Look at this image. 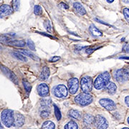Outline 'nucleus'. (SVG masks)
Masks as SVG:
<instances>
[{
	"label": "nucleus",
	"mask_w": 129,
	"mask_h": 129,
	"mask_svg": "<svg viewBox=\"0 0 129 129\" xmlns=\"http://www.w3.org/2000/svg\"><path fill=\"white\" fill-rule=\"evenodd\" d=\"M12 55L15 58H17V60H21V61H24V62H27V57H24L22 55H21L20 53H19V52H12Z\"/></svg>",
	"instance_id": "b1692460"
},
{
	"label": "nucleus",
	"mask_w": 129,
	"mask_h": 129,
	"mask_svg": "<svg viewBox=\"0 0 129 129\" xmlns=\"http://www.w3.org/2000/svg\"><path fill=\"white\" fill-rule=\"evenodd\" d=\"M111 79V75L108 72L103 73L99 75L95 79L94 82V88L97 90H101L103 88L107 86V85L109 83Z\"/></svg>",
	"instance_id": "f257e3e1"
},
{
	"label": "nucleus",
	"mask_w": 129,
	"mask_h": 129,
	"mask_svg": "<svg viewBox=\"0 0 129 129\" xmlns=\"http://www.w3.org/2000/svg\"><path fill=\"white\" fill-rule=\"evenodd\" d=\"M81 90L85 93H89L92 89V80L90 77L85 76L81 79Z\"/></svg>",
	"instance_id": "39448f33"
},
{
	"label": "nucleus",
	"mask_w": 129,
	"mask_h": 129,
	"mask_svg": "<svg viewBox=\"0 0 129 129\" xmlns=\"http://www.w3.org/2000/svg\"><path fill=\"white\" fill-rule=\"evenodd\" d=\"M61 5H62V7H64V9H68V8H69V7H68V5H66V4H64V3H63V2H62V3H61Z\"/></svg>",
	"instance_id": "58836bf2"
},
{
	"label": "nucleus",
	"mask_w": 129,
	"mask_h": 129,
	"mask_svg": "<svg viewBox=\"0 0 129 129\" xmlns=\"http://www.w3.org/2000/svg\"><path fill=\"white\" fill-rule=\"evenodd\" d=\"M68 88L70 94H75L78 90L79 88V80L76 78H73L70 79L68 81Z\"/></svg>",
	"instance_id": "1a4fd4ad"
},
{
	"label": "nucleus",
	"mask_w": 129,
	"mask_h": 129,
	"mask_svg": "<svg viewBox=\"0 0 129 129\" xmlns=\"http://www.w3.org/2000/svg\"><path fill=\"white\" fill-rule=\"evenodd\" d=\"M8 45L11 46L17 47H22L25 45V42L23 40H9Z\"/></svg>",
	"instance_id": "6ab92c4d"
},
{
	"label": "nucleus",
	"mask_w": 129,
	"mask_h": 129,
	"mask_svg": "<svg viewBox=\"0 0 129 129\" xmlns=\"http://www.w3.org/2000/svg\"><path fill=\"white\" fill-rule=\"evenodd\" d=\"M54 107H55V113L56 118L58 120H60L61 119V113H60V110L57 108V106H55V105H54Z\"/></svg>",
	"instance_id": "c756f323"
},
{
	"label": "nucleus",
	"mask_w": 129,
	"mask_h": 129,
	"mask_svg": "<svg viewBox=\"0 0 129 129\" xmlns=\"http://www.w3.org/2000/svg\"><path fill=\"white\" fill-rule=\"evenodd\" d=\"M1 119H2V123L7 128L11 127L12 125H14V112L12 110H9V109L4 110L1 113Z\"/></svg>",
	"instance_id": "f03ea898"
},
{
	"label": "nucleus",
	"mask_w": 129,
	"mask_h": 129,
	"mask_svg": "<svg viewBox=\"0 0 129 129\" xmlns=\"http://www.w3.org/2000/svg\"><path fill=\"white\" fill-rule=\"evenodd\" d=\"M125 4H129V0H122Z\"/></svg>",
	"instance_id": "ea45409f"
},
{
	"label": "nucleus",
	"mask_w": 129,
	"mask_h": 129,
	"mask_svg": "<svg viewBox=\"0 0 129 129\" xmlns=\"http://www.w3.org/2000/svg\"><path fill=\"white\" fill-rule=\"evenodd\" d=\"M50 70L47 67H44L42 68V70L41 73H40V80H45L49 78L50 76Z\"/></svg>",
	"instance_id": "f3484780"
},
{
	"label": "nucleus",
	"mask_w": 129,
	"mask_h": 129,
	"mask_svg": "<svg viewBox=\"0 0 129 129\" xmlns=\"http://www.w3.org/2000/svg\"><path fill=\"white\" fill-rule=\"evenodd\" d=\"M113 1H115V0H107V2H108V3H111V2H113Z\"/></svg>",
	"instance_id": "a19ab883"
},
{
	"label": "nucleus",
	"mask_w": 129,
	"mask_h": 129,
	"mask_svg": "<svg viewBox=\"0 0 129 129\" xmlns=\"http://www.w3.org/2000/svg\"><path fill=\"white\" fill-rule=\"evenodd\" d=\"M40 34H41V35H45V36H47V37H50V38H55L54 37H52V36H51V35H48V34H45V33H44V32H39Z\"/></svg>",
	"instance_id": "4c0bfd02"
},
{
	"label": "nucleus",
	"mask_w": 129,
	"mask_h": 129,
	"mask_svg": "<svg viewBox=\"0 0 129 129\" xmlns=\"http://www.w3.org/2000/svg\"><path fill=\"white\" fill-rule=\"evenodd\" d=\"M37 92L42 97H45L49 94V87L45 83H41L37 87Z\"/></svg>",
	"instance_id": "9b49d317"
},
{
	"label": "nucleus",
	"mask_w": 129,
	"mask_h": 129,
	"mask_svg": "<svg viewBox=\"0 0 129 129\" xmlns=\"http://www.w3.org/2000/svg\"><path fill=\"white\" fill-rule=\"evenodd\" d=\"M12 5L14 11H18L19 8V0H12Z\"/></svg>",
	"instance_id": "c85d7f7f"
},
{
	"label": "nucleus",
	"mask_w": 129,
	"mask_h": 129,
	"mask_svg": "<svg viewBox=\"0 0 129 129\" xmlns=\"http://www.w3.org/2000/svg\"><path fill=\"white\" fill-rule=\"evenodd\" d=\"M22 83H23V85L24 87L25 90L27 92H30V90H31V89H32V86H31V85L29 84V83L27 82V80H23Z\"/></svg>",
	"instance_id": "bb28decb"
},
{
	"label": "nucleus",
	"mask_w": 129,
	"mask_h": 129,
	"mask_svg": "<svg viewBox=\"0 0 129 129\" xmlns=\"http://www.w3.org/2000/svg\"><path fill=\"white\" fill-rule=\"evenodd\" d=\"M24 123V117L20 113H16L14 115V126L15 127H22Z\"/></svg>",
	"instance_id": "ddd939ff"
},
{
	"label": "nucleus",
	"mask_w": 129,
	"mask_h": 129,
	"mask_svg": "<svg viewBox=\"0 0 129 129\" xmlns=\"http://www.w3.org/2000/svg\"><path fill=\"white\" fill-rule=\"evenodd\" d=\"M89 29H90V32H91V34H92V35H94V36L99 37V36H101L102 35V32L101 31H99V29L97 27H95V26L93 25V24L90 25Z\"/></svg>",
	"instance_id": "4be33fe9"
},
{
	"label": "nucleus",
	"mask_w": 129,
	"mask_h": 129,
	"mask_svg": "<svg viewBox=\"0 0 129 129\" xmlns=\"http://www.w3.org/2000/svg\"><path fill=\"white\" fill-rule=\"evenodd\" d=\"M123 50H124V51L126 53L129 54V45H126L124 47Z\"/></svg>",
	"instance_id": "c9c22d12"
},
{
	"label": "nucleus",
	"mask_w": 129,
	"mask_h": 129,
	"mask_svg": "<svg viewBox=\"0 0 129 129\" xmlns=\"http://www.w3.org/2000/svg\"><path fill=\"white\" fill-rule=\"evenodd\" d=\"M27 45L31 50H35V44H34V42H32V40H28Z\"/></svg>",
	"instance_id": "2f4dec72"
},
{
	"label": "nucleus",
	"mask_w": 129,
	"mask_h": 129,
	"mask_svg": "<svg viewBox=\"0 0 129 129\" xmlns=\"http://www.w3.org/2000/svg\"><path fill=\"white\" fill-rule=\"evenodd\" d=\"M73 7L75 10L80 15H84L86 14V11L85 8L82 6V5H80L78 2H75L73 4Z\"/></svg>",
	"instance_id": "2eb2a0df"
},
{
	"label": "nucleus",
	"mask_w": 129,
	"mask_h": 129,
	"mask_svg": "<svg viewBox=\"0 0 129 129\" xmlns=\"http://www.w3.org/2000/svg\"><path fill=\"white\" fill-rule=\"evenodd\" d=\"M53 94L57 98H65L68 95V89L64 85H58L54 88Z\"/></svg>",
	"instance_id": "0eeeda50"
},
{
	"label": "nucleus",
	"mask_w": 129,
	"mask_h": 129,
	"mask_svg": "<svg viewBox=\"0 0 129 129\" xmlns=\"http://www.w3.org/2000/svg\"><path fill=\"white\" fill-rule=\"evenodd\" d=\"M12 12H13V10H12V7L9 5H3L1 6V8H0L1 18L7 17V16H9L10 14H12Z\"/></svg>",
	"instance_id": "f8f14e48"
},
{
	"label": "nucleus",
	"mask_w": 129,
	"mask_h": 129,
	"mask_svg": "<svg viewBox=\"0 0 129 129\" xmlns=\"http://www.w3.org/2000/svg\"><path fill=\"white\" fill-rule=\"evenodd\" d=\"M92 96L89 93H80L75 98V102L80 106H87L92 101Z\"/></svg>",
	"instance_id": "20e7f679"
},
{
	"label": "nucleus",
	"mask_w": 129,
	"mask_h": 129,
	"mask_svg": "<svg viewBox=\"0 0 129 129\" xmlns=\"http://www.w3.org/2000/svg\"><path fill=\"white\" fill-rule=\"evenodd\" d=\"M106 90L109 94L113 95L117 91V86H116L115 83H109L106 87Z\"/></svg>",
	"instance_id": "dca6fc26"
},
{
	"label": "nucleus",
	"mask_w": 129,
	"mask_h": 129,
	"mask_svg": "<svg viewBox=\"0 0 129 129\" xmlns=\"http://www.w3.org/2000/svg\"><path fill=\"white\" fill-rule=\"evenodd\" d=\"M123 13L125 20L129 23V8H125L123 11Z\"/></svg>",
	"instance_id": "7c9ffc66"
},
{
	"label": "nucleus",
	"mask_w": 129,
	"mask_h": 129,
	"mask_svg": "<svg viewBox=\"0 0 129 129\" xmlns=\"http://www.w3.org/2000/svg\"><path fill=\"white\" fill-rule=\"evenodd\" d=\"M124 101H125V105L129 107V95L128 96H125L124 99Z\"/></svg>",
	"instance_id": "f704fd0d"
},
{
	"label": "nucleus",
	"mask_w": 129,
	"mask_h": 129,
	"mask_svg": "<svg viewBox=\"0 0 129 129\" xmlns=\"http://www.w3.org/2000/svg\"><path fill=\"white\" fill-rule=\"evenodd\" d=\"M122 129H129V128H126V127H125V128H123Z\"/></svg>",
	"instance_id": "37998d69"
},
{
	"label": "nucleus",
	"mask_w": 129,
	"mask_h": 129,
	"mask_svg": "<svg viewBox=\"0 0 129 129\" xmlns=\"http://www.w3.org/2000/svg\"><path fill=\"white\" fill-rule=\"evenodd\" d=\"M51 104L50 99H43L41 101V105L43 108H49Z\"/></svg>",
	"instance_id": "393cba45"
},
{
	"label": "nucleus",
	"mask_w": 129,
	"mask_h": 129,
	"mask_svg": "<svg viewBox=\"0 0 129 129\" xmlns=\"http://www.w3.org/2000/svg\"><path fill=\"white\" fill-rule=\"evenodd\" d=\"M84 129H90V128H88V127H85V128H84Z\"/></svg>",
	"instance_id": "c03bdc74"
},
{
	"label": "nucleus",
	"mask_w": 129,
	"mask_h": 129,
	"mask_svg": "<svg viewBox=\"0 0 129 129\" xmlns=\"http://www.w3.org/2000/svg\"><path fill=\"white\" fill-rule=\"evenodd\" d=\"M68 115H69V117H70V118H74V119H77V120L80 119V118H81V113H80V112L77 111V110H73V109H72V110H70L69 111Z\"/></svg>",
	"instance_id": "a211bd4d"
},
{
	"label": "nucleus",
	"mask_w": 129,
	"mask_h": 129,
	"mask_svg": "<svg viewBox=\"0 0 129 129\" xmlns=\"http://www.w3.org/2000/svg\"><path fill=\"white\" fill-rule=\"evenodd\" d=\"M19 52H21L22 54H23L24 55L29 57L30 58H32L33 60H40V59L37 57V56L35 55H34V54H33L32 52H31L30 51L26 50H19Z\"/></svg>",
	"instance_id": "aec40b11"
},
{
	"label": "nucleus",
	"mask_w": 129,
	"mask_h": 129,
	"mask_svg": "<svg viewBox=\"0 0 129 129\" xmlns=\"http://www.w3.org/2000/svg\"><path fill=\"white\" fill-rule=\"evenodd\" d=\"M127 122H128V125H129V117L128 118V119H127Z\"/></svg>",
	"instance_id": "79ce46f5"
},
{
	"label": "nucleus",
	"mask_w": 129,
	"mask_h": 129,
	"mask_svg": "<svg viewBox=\"0 0 129 129\" xmlns=\"http://www.w3.org/2000/svg\"><path fill=\"white\" fill-rule=\"evenodd\" d=\"M60 57H57V56H54L52 58H51L50 60V62H57V61H58V60H60Z\"/></svg>",
	"instance_id": "72a5a7b5"
},
{
	"label": "nucleus",
	"mask_w": 129,
	"mask_h": 129,
	"mask_svg": "<svg viewBox=\"0 0 129 129\" xmlns=\"http://www.w3.org/2000/svg\"><path fill=\"white\" fill-rule=\"evenodd\" d=\"M64 129H78V126L75 121H70L64 125Z\"/></svg>",
	"instance_id": "5701e85b"
},
{
	"label": "nucleus",
	"mask_w": 129,
	"mask_h": 129,
	"mask_svg": "<svg viewBox=\"0 0 129 129\" xmlns=\"http://www.w3.org/2000/svg\"><path fill=\"white\" fill-rule=\"evenodd\" d=\"M100 104L108 111H113L116 108L115 102L108 98H103L99 101Z\"/></svg>",
	"instance_id": "6e6552de"
},
{
	"label": "nucleus",
	"mask_w": 129,
	"mask_h": 129,
	"mask_svg": "<svg viewBox=\"0 0 129 129\" xmlns=\"http://www.w3.org/2000/svg\"><path fill=\"white\" fill-rule=\"evenodd\" d=\"M42 12V9L40 5H35L34 7V13L36 15H40Z\"/></svg>",
	"instance_id": "a878e982"
},
{
	"label": "nucleus",
	"mask_w": 129,
	"mask_h": 129,
	"mask_svg": "<svg viewBox=\"0 0 129 129\" xmlns=\"http://www.w3.org/2000/svg\"><path fill=\"white\" fill-rule=\"evenodd\" d=\"M94 125L97 129H106L108 126L107 120L101 115H98L95 116Z\"/></svg>",
	"instance_id": "423d86ee"
},
{
	"label": "nucleus",
	"mask_w": 129,
	"mask_h": 129,
	"mask_svg": "<svg viewBox=\"0 0 129 129\" xmlns=\"http://www.w3.org/2000/svg\"><path fill=\"white\" fill-rule=\"evenodd\" d=\"M114 78L118 83H125L129 80V67L115 70Z\"/></svg>",
	"instance_id": "7ed1b4c3"
},
{
	"label": "nucleus",
	"mask_w": 129,
	"mask_h": 129,
	"mask_svg": "<svg viewBox=\"0 0 129 129\" xmlns=\"http://www.w3.org/2000/svg\"><path fill=\"white\" fill-rule=\"evenodd\" d=\"M95 121V118L90 114H85L83 116V123L85 125H92V123H94Z\"/></svg>",
	"instance_id": "4468645a"
},
{
	"label": "nucleus",
	"mask_w": 129,
	"mask_h": 129,
	"mask_svg": "<svg viewBox=\"0 0 129 129\" xmlns=\"http://www.w3.org/2000/svg\"><path fill=\"white\" fill-rule=\"evenodd\" d=\"M1 70L3 72V73L5 74L6 76H7L12 81H13L15 84H18L17 78L16 77V75L11 70H9L8 68H7L5 66H1Z\"/></svg>",
	"instance_id": "9d476101"
},
{
	"label": "nucleus",
	"mask_w": 129,
	"mask_h": 129,
	"mask_svg": "<svg viewBox=\"0 0 129 129\" xmlns=\"http://www.w3.org/2000/svg\"><path fill=\"white\" fill-rule=\"evenodd\" d=\"M55 125L53 122L50 120H47L45 121L42 125L41 129H55Z\"/></svg>",
	"instance_id": "412c9836"
},
{
	"label": "nucleus",
	"mask_w": 129,
	"mask_h": 129,
	"mask_svg": "<svg viewBox=\"0 0 129 129\" xmlns=\"http://www.w3.org/2000/svg\"><path fill=\"white\" fill-rule=\"evenodd\" d=\"M44 26H45V29H46L48 32H51L52 31V25H51V24L49 20H46V21H45V22H44Z\"/></svg>",
	"instance_id": "cd10ccee"
},
{
	"label": "nucleus",
	"mask_w": 129,
	"mask_h": 129,
	"mask_svg": "<svg viewBox=\"0 0 129 129\" xmlns=\"http://www.w3.org/2000/svg\"><path fill=\"white\" fill-rule=\"evenodd\" d=\"M95 50V49H93V48H90V49H87L86 50V53H88V54H90L91 52H92L93 51Z\"/></svg>",
	"instance_id": "e433bc0d"
},
{
	"label": "nucleus",
	"mask_w": 129,
	"mask_h": 129,
	"mask_svg": "<svg viewBox=\"0 0 129 129\" xmlns=\"http://www.w3.org/2000/svg\"><path fill=\"white\" fill-rule=\"evenodd\" d=\"M49 115H50V112L47 110H43L40 113V116L43 118H46L47 117H49Z\"/></svg>",
	"instance_id": "473e14b6"
}]
</instances>
